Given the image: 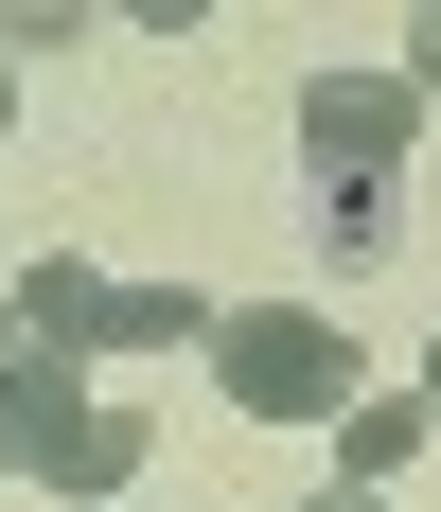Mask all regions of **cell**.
<instances>
[{"label":"cell","instance_id":"cell-1","mask_svg":"<svg viewBox=\"0 0 441 512\" xmlns=\"http://www.w3.org/2000/svg\"><path fill=\"white\" fill-rule=\"evenodd\" d=\"M212 389H230L247 424H353L371 407V371H353V336L318 301H230L212 318Z\"/></svg>","mask_w":441,"mask_h":512},{"label":"cell","instance_id":"cell-2","mask_svg":"<svg viewBox=\"0 0 441 512\" xmlns=\"http://www.w3.org/2000/svg\"><path fill=\"white\" fill-rule=\"evenodd\" d=\"M18 336H36L53 371H89V354H212V301H195V283H106V265L36 248V283H18Z\"/></svg>","mask_w":441,"mask_h":512},{"label":"cell","instance_id":"cell-3","mask_svg":"<svg viewBox=\"0 0 441 512\" xmlns=\"http://www.w3.org/2000/svg\"><path fill=\"white\" fill-rule=\"evenodd\" d=\"M0 477H36V495H124L142 477V407H106L89 371H18L0 389Z\"/></svg>","mask_w":441,"mask_h":512},{"label":"cell","instance_id":"cell-4","mask_svg":"<svg viewBox=\"0 0 441 512\" xmlns=\"http://www.w3.org/2000/svg\"><path fill=\"white\" fill-rule=\"evenodd\" d=\"M406 142H424V89H406V71H318V89H300V177H318V212H406Z\"/></svg>","mask_w":441,"mask_h":512},{"label":"cell","instance_id":"cell-5","mask_svg":"<svg viewBox=\"0 0 441 512\" xmlns=\"http://www.w3.org/2000/svg\"><path fill=\"white\" fill-rule=\"evenodd\" d=\"M424 424H441V407H389V389H371V407L336 424V460H353V495H389V477L424 460Z\"/></svg>","mask_w":441,"mask_h":512},{"label":"cell","instance_id":"cell-6","mask_svg":"<svg viewBox=\"0 0 441 512\" xmlns=\"http://www.w3.org/2000/svg\"><path fill=\"white\" fill-rule=\"evenodd\" d=\"M406 89H441V18H406Z\"/></svg>","mask_w":441,"mask_h":512},{"label":"cell","instance_id":"cell-7","mask_svg":"<svg viewBox=\"0 0 441 512\" xmlns=\"http://www.w3.org/2000/svg\"><path fill=\"white\" fill-rule=\"evenodd\" d=\"M18 371H36V336H18V301H0V389H18Z\"/></svg>","mask_w":441,"mask_h":512},{"label":"cell","instance_id":"cell-8","mask_svg":"<svg viewBox=\"0 0 441 512\" xmlns=\"http://www.w3.org/2000/svg\"><path fill=\"white\" fill-rule=\"evenodd\" d=\"M283 512H389V495H283Z\"/></svg>","mask_w":441,"mask_h":512},{"label":"cell","instance_id":"cell-9","mask_svg":"<svg viewBox=\"0 0 441 512\" xmlns=\"http://www.w3.org/2000/svg\"><path fill=\"white\" fill-rule=\"evenodd\" d=\"M0 124H18V53H0Z\"/></svg>","mask_w":441,"mask_h":512},{"label":"cell","instance_id":"cell-10","mask_svg":"<svg viewBox=\"0 0 441 512\" xmlns=\"http://www.w3.org/2000/svg\"><path fill=\"white\" fill-rule=\"evenodd\" d=\"M424 407H441V354H424Z\"/></svg>","mask_w":441,"mask_h":512}]
</instances>
